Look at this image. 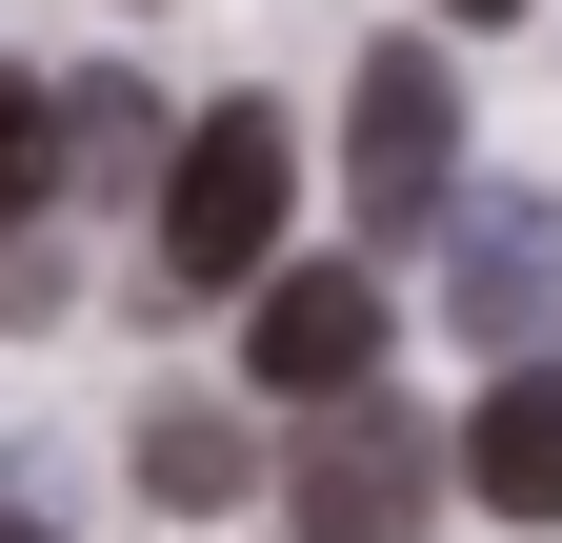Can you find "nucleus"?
<instances>
[{"label":"nucleus","instance_id":"1","mask_svg":"<svg viewBox=\"0 0 562 543\" xmlns=\"http://www.w3.org/2000/svg\"><path fill=\"white\" fill-rule=\"evenodd\" d=\"M281 201H302V121L281 101H201L161 142V282H261Z\"/></svg>","mask_w":562,"mask_h":543},{"label":"nucleus","instance_id":"2","mask_svg":"<svg viewBox=\"0 0 562 543\" xmlns=\"http://www.w3.org/2000/svg\"><path fill=\"white\" fill-rule=\"evenodd\" d=\"M341 181H362L382 242L462 222V60H442V41H382L362 81H341Z\"/></svg>","mask_w":562,"mask_h":543},{"label":"nucleus","instance_id":"3","mask_svg":"<svg viewBox=\"0 0 562 543\" xmlns=\"http://www.w3.org/2000/svg\"><path fill=\"white\" fill-rule=\"evenodd\" d=\"M442 503V423H402V402H302V443H281V543H422Z\"/></svg>","mask_w":562,"mask_h":543},{"label":"nucleus","instance_id":"4","mask_svg":"<svg viewBox=\"0 0 562 543\" xmlns=\"http://www.w3.org/2000/svg\"><path fill=\"white\" fill-rule=\"evenodd\" d=\"M362 363H382V282L362 262H261L241 282V383L302 423V402H362Z\"/></svg>","mask_w":562,"mask_h":543},{"label":"nucleus","instance_id":"5","mask_svg":"<svg viewBox=\"0 0 562 543\" xmlns=\"http://www.w3.org/2000/svg\"><path fill=\"white\" fill-rule=\"evenodd\" d=\"M462 484L503 503V523H562V363H503V383H482V423H462Z\"/></svg>","mask_w":562,"mask_h":543},{"label":"nucleus","instance_id":"6","mask_svg":"<svg viewBox=\"0 0 562 543\" xmlns=\"http://www.w3.org/2000/svg\"><path fill=\"white\" fill-rule=\"evenodd\" d=\"M562 282V201H482V222H462V322H522Z\"/></svg>","mask_w":562,"mask_h":543},{"label":"nucleus","instance_id":"7","mask_svg":"<svg viewBox=\"0 0 562 543\" xmlns=\"http://www.w3.org/2000/svg\"><path fill=\"white\" fill-rule=\"evenodd\" d=\"M140 484H161V503H241V484H261V443L222 423V402H140Z\"/></svg>","mask_w":562,"mask_h":543},{"label":"nucleus","instance_id":"8","mask_svg":"<svg viewBox=\"0 0 562 543\" xmlns=\"http://www.w3.org/2000/svg\"><path fill=\"white\" fill-rule=\"evenodd\" d=\"M60 121V201H121L140 162H161V121H140V81H81V101H41Z\"/></svg>","mask_w":562,"mask_h":543},{"label":"nucleus","instance_id":"9","mask_svg":"<svg viewBox=\"0 0 562 543\" xmlns=\"http://www.w3.org/2000/svg\"><path fill=\"white\" fill-rule=\"evenodd\" d=\"M60 201V121H41V81H0V222H41Z\"/></svg>","mask_w":562,"mask_h":543},{"label":"nucleus","instance_id":"10","mask_svg":"<svg viewBox=\"0 0 562 543\" xmlns=\"http://www.w3.org/2000/svg\"><path fill=\"white\" fill-rule=\"evenodd\" d=\"M462 21H522V0H462Z\"/></svg>","mask_w":562,"mask_h":543},{"label":"nucleus","instance_id":"11","mask_svg":"<svg viewBox=\"0 0 562 543\" xmlns=\"http://www.w3.org/2000/svg\"><path fill=\"white\" fill-rule=\"evenodd\" d=\"M0 543H41V523H0Z\"/></svg>","mask_w":562,"mask_h":543}]
</instances>
